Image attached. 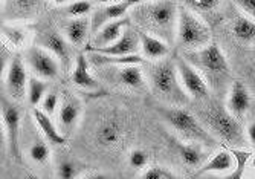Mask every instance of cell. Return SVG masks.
I'll return each mask as SVG.
<instances>
[{
	"label": "cell",
	"instance_id": "cell-39",
	"mask_svg": "<svg viewBox=\"0 0 255 179\" xmlns=\"http://www.w3.org/2000/svg\"><path fill=\"white\" fill-rule=\"evenodd\" d=\"M246 135H248V140H249L252 144H255V123H251V124H249V127H248V130H246Z\"/></svg>",
	"mask_w": 255,
	"mask_h": 179
},
{
	"label": "cell",
	"instance_id": "cell-20",
	"mask_svg": "<svg viewBox=\"0 0 255 179\" xmlns=\"http://www.w3.org/2000/svg\"><path fill=\"white\" fill-rule=\"evenodd\" d=\"M34 121L41 132V135L54 146H63L67 143V137L61 132V129L57 127L54 120L49 114H46L41 109H34Z\"/></svg>",
	"mask_w": 255,
	"mask_h": 179
},
{
	"label": "cell",
	"instance_id": "cell-36",
	"mask_svg": "<svg viewBox=\"0 0 255 179\" xmlns=\"http://www.w3.org/2000/svg\"><path fill=\"white\" fill-rule=\"evenodd\" d=\"M78 176V167L72 161H63L58 166V178L63 179H72Z\"/></svg>",
	"mask_w": 255,
	"mask_h": 179
},
{
	"label": "cell",
	"instance_id": "cell-38",
	"mask_svg": "<svg viewBox=\"0 0 255 179\" xmlns=\"http://www.w3.org/2000/svg\"><path fill=\"white\" fill-rule=\"evenodd\" d=\"M8 48L9 46H8V44H5V43H2V48H0V68H2V72L3 74L6 72L9 63L12 61V58H9L11 54H9V49Z\"/></svg>",
	"mask_w": 255,
	"mask_h": 179
},
{
	"label": "cell",
	"instance_id": "cell-12",
	"mask_svg": "<svg viewBox=\"0 0 255 179\" xmlns=\"http://www.w3.org/2000/svg\"><path fill=\"white\" fill-rule=\"evenodd\" d=\"M141 49V43H139V35L137 31L131 28H126L123 35L109 46L103 48H92L86 46V52H98L103 55H112V57H123V55H131L137 54V51Z\"/></svg>",
	"mask_w": 255,
	"mask_h": 179
},
{
	"label": "cell",
	"instance_id": "cell-10",
	"mask_svg": "<svg viewBox=\"0 0 255 179\" xmlns=\"http://www.w3.org/2000/svg\"><path fill=\"white\" fill-rule=\"evenodd\" d=\"M5 74H6L5 87L8 97L15 103L23 101L28 97V83H29L25 61L20 57H14Z\"/></svg>",
	"mask_w": 255,
	"mask_h": 179
},
{
	"label": "cell",
	"instance_id": "cell-37",
	"mask_svg": "<svg viewBox=\"0 0 255 179\" xmlns=\"http://www.w3.org/2000/svg\"><path fill=\"white\" fill-rule=\"evenodd\" d=\"M234 3L242 9L243 14L255 20V0H234Z\"/></svg>",
	"mask_w": 255,
	"mask_h": 179
},
{
	"label": "cell",
	"instance_id": "cell-30",
	"mask_svg": "<svg viewBox=\"0 0 255 179\" xmlns=\"http://www.w3.org/2000/svg\"><path fill=\"white\" fill-rule=\"evenodd\" d=\"M29 158L37 164H46L51 158V150L49 146L44 144L43 141H37L29 149Z\"/></svg>",
	"mask_w": 255,
	"mask_h": 179
},
{
	"label": "cell",
	"instance_id": "cell-15",
	"mask_svg": "<svg viewBox=\"0 0 255 179\" xmlns=\"http://www.w3.org/2000/svg\"><path fill=\"white\" fill-rule=\"evenodd\" d=\"M123 137H124V124L121 118L117 115H110L104 118L98 124L97 132H95L97 143L106 149H113L120 146V143L123 141Z\"/></svg>",
	"mask_w": 255,
	"mask_h": 179
},
{
	"label": "cell",
	"instance_id": "cell-5",
	"mask_svg": "<svg viewBox=\"0 0 255 179\" xmlns=\"http://www.w3.org/2000/svg\"><path fill=\"white\" fill-rule=\"evenodd\" d=\"M159 112H160V115L164 117V120L176 132H179L185 140L199 143L202 146L216 144V137L203 126V123L199 118H196L187 109H182L179 106H171V107L159 109Z\"/></svg>",
	"mask_w": 255,
	"mask_h": 179
},
{
	"label": "cell",
	"instance_id": "cell-42",
	"mask_svg": "<svg viewBox=\"0 0 255 179\" xmlns=\"http://www.w3.org/2000/svg\"><path fill=\"white\" fill-rule=\"evenodd\" d=\"M252 164H254V167H255V158H254V161H252Z\"/></svg>",
	"mask_w": 255,
	"mask_h": 179
},
{
	"label": "cell",
	"instance_id": "cell-9",
	"mask_svg": "<svg viewBox=\"0 0 255 179\" xmlns=\"http://www.w3.org/2000/svg\"><path fill=\"white\" fill-rule=\"evenodd\" d=\"M0 117H2V126L6 133V141L9 146V152L15 160L20 161V149H18V138H20V110L15 106V101L11 98L2 97L0 103Z\"/></svg>",
	"mask_w": 255,
	"mask_h": 179
},
{
	"label": "cell",
	"instance_id": "cell-11",
	"mask_svg": "<svg viewBox=\"0 0 255 179\" xmlns=\"http://www.w3.org/2000/svg\"><path fill=\"white\" fill-rule=\"evenodd\" d=\"M142 2H145V0H123V2L117 3H106L101 8L95 9L90 17V34L94 35L95 32H98L109 21L123 18L130 11V8Z\"/></svg>",
	"mask_w": 255,
	"mask_h": 179
},
{
	"label": "cell",
	"instance_id": "cell-7",
	"mask_svg": "<svg viewBox=\"0 0 255 179\" xmlns=\"http://www.w3.org/2000/svg\"><path fill=\"white\" fill-rule=\"evenodd\" d=\"M174 61H176L179 78H180V83L185 89V92L196 100L210 98L211 87L205 80V77L197 71L196 66H193L183 55H177Z\"/></svg>",
	"mask_w": 255,
	"mask_h": 179
},
{
	"label": "cell",
	"instance_id": "cell-28",
	"mask_svg": "<svg viewBox=\"0 0 255 179\" xmlns=\"http://www.w3.org/2000/svg\"><path fill=\"white\" fill-rule=\"evenodd\" d=\"M48 94V83L46 80L32 75L29 77V83H28V101L32 106H38L41 104L43 98Z\"/></svg>",
	"mask_w": 255,
	"mask_h": 179
},
{
	"label": "cell",
	"instance_id": "cell-23",
	"mask_svg": "<svg viewBox=\"0 0 255 179\" xmlns=\"http://www.w3.org/2000/svg\"><path fill=\"white\" fill-rule=\"evenodd\" d=\"M90 34V18L87 15L72 17L64 25V35L72 46H81Z\"/></svg>",
	"mask_w": 255,
	"mask_h": 179
},
{
	"label": "cell",
	"instance_id": "cell-25",
	"mask_svg": "<svg viewBox=\"0 0 255 179\" xmlns=\"http://www.w3.org/2000/svg\"><path fill=\"white\" fill-rule=\"evenodd\" d=\"M110 68L115 69V66H110ZM115 71H117V80L121 86L127 89H134V91L145 87L147 81H145L144 72L137 64H123L121 68Z\"/></svg>",
	"mask_w": 255,
	"mask_h": 179
},
{
	"label": "cell",
	"instance_id": "cell-21",
	"mask_svg": "<svg viewBox=\"0 0 255 179\" xmlns=\"http://www.w3.org/2000/svg\"><path fill=\"white\" fill-rule=\"evenodd\" d=\"M168 143L171 144V147L174 149L179 158L190 167H197L205 158V153L200 147L202 144H199V143H194V141L183 143L174 137H168Z\"/></svg>",
	"mask_w": 255,
	"mask_h": 179
},
{
	"label": "cell",
	"instance_id": "cell-16",
	"mask_svg": "<svg viewBox=\"0 0 255 179\" xmlns=\"http://www.w3.org/2000/svg\"><path fill=\"white\" fill-rule=\"evenodd\" d=\"M226 107L231 114L237 118H242L248 114V110L251 109V94H249V89L245 86V83L239 80L231 83L228 89Z\"/></svg>",
	"mask_w": 255,
	"mask_h": 179
},
{
	"label": "cell",
	"instance_id": "cell-13",
	"mask_svg": "<svg viewBox=\"0 0 255 179\" xmlns=\"http://www.w3.org/2000/svg\"><path fill=\"white\" fill-rule=\"evenodd\" d=\"M40 46L49 49L61 63L63 69H69L72 64V44L64 34L55 29H49L40 35Z\"/></svg>",
	"mask_w": 255,
	"mask_h": 179
},
{
	"label": "cell",
	"instance_id": "cell-35",
	"mask_svg": "<svg viewBox=\"0 0 255 179\" xmlns=\"http://www.w3.org/2000/svg\"><path fill=\"white\" fill-rule=\"evenodd\" d=\"M148 163V156L141 149H133L128 153V164L133 169H144Z\"/></svg>",
	"mask_w": 255,
	"mask_h": 179
},
{
	"label": "cell",
	"instance_id": "cell-31",
	"mask_svg": "<svg viewBox=\"0 0 255 179\" xmlns=\"http://www.w3.org/2000/svg\"><path fill=\"white\" fill-rule=\"evenodd\" d=\"M233 153H234V158H236V167H234L233 173L228 175V178H231V179H239V178L243 176V172H245V167H246V164L249 161L251 153L243 152V150H239V149L237 150H233Z\"/></svg>",
	"mask_w": 255,
	"mask_h": 179
},
{
	"label": "cell",
	"instance_id": "cell-14",
	"mask_svg": "<svg viewBox=\"0 0 255 179\" xmlns=\"http://www.w3.org/2000/svg\"><path fill=\"white\" fill-rule=\"evenodd\" d=\"M81 115H83L81 101L75 95L66 92L58 107V124L61 132L71 133L77 127L78 121L81 120Z\"/></svg>",
	"mask_w": 255,
	"mask_h": 179
},
{
	"label": "cell",
	"instance_id": "cell-8",
	"mask_svg": "<svg viewBox=\"0 0 255 179\" xmlns=\"http://www.w3.org/2000/svg\"><path fill=\"white\" fill-rule=\"evenodd\" d=\"M26 64L31 68L34 75L43 80H55L60 75L61 63L60 60L43 46H31L26 52Z\"/></svg>",
	"mask_w": 255,
	"mask_h": 179
},
{
	"label": "cell",
	"instance_id": "cell-17",
	"mask_svg": "<svg viewBox=\"0 0 255 179\" xmlns=\"http://www.w3.org/2000/svg\"><path fill=\"white\" fill-rule=\"evenodd\" d=\"M139 43H141V52L145 60L157 61L162 58H167L170 54V43L162 40L160 37H156L153 34H148L142 29H137Z\"/></svg>",
	"mask_w": 255,
	"mask_h": 179
},
{
	"label": "cell",
	"instance_id": "cell-4",
	"mask_svg": "<svg viewBox=\"0 0 255 179\" xmlns=\"http://www.w3.org/2000/svg\"><path fill=\"white\" fill-rule=\"evenodd\" d=\"M148 83L157 98L174 106L183 104L190 97L180 83L176 61L170 58H162L150 64Z\"/></svg>",
	"mask_w": 255,
	"mask_h": 179
},
{
	"label": "cell",
	"instance_id": "cell-29",
	"mask_svg": "<svg viewBox=\"0 0 255 179\" xmlns=\"http://www.w3.org/2000/svg\"><path fill=\"white\" fill-rule=\"evenodd\" d=\"M225 0H182L183 6H187L196 14H211L219 11Z\"/></svg>",
	"mask_w": 255,
	"mask_h": 179
},
{
	"label": "cell",
	"instance_id": "cell-18",
	"mask_svg": "<svg viewBox=\"0 0 255 179\" xmlns=\"http://www.w3.org/2000/svg\"><path fill=\"white\" fill-rule=\"evenodd\" d=\"M127 26H128L127 18H118V20L109 21V23H106L98 32L92 35V41L87 44V46H92V48L109 46V44L115 43L123 35V32Z\"/></svg>",
	"mask_w": 255,
	"mask_h": 179
},
{
	"label": "cell",
	"instance_id": "cell-6",
	"mask_svg": "<svg viewBox=\"0 0 255 179\" xmlns=\"http://www.w3.org/2000/svg\"><path fill=\"white\" fill-rule=\"evenodd\" d=\"M176 40L185 51H196L211 43V31L205 21L187 6H179Z\"/></svg>",
	"mask_w": 255,
	"mask_h": 179
},
{
	"label": "cell",
	"instance_id": "cell-3",
	"mask_svg": "<svg viewBox=\"0 0 255 179\" xmlns=\"http://www.w3.org/2000/svg\"><path fill=\"white\" fill-rule=\"evenodd\" d=\"M199 120L213 135L231 146H243L246 143L245 132L237 117H234L228 107L217 101H210L199 114Z\"/></svg>",
	"mask_w": 255,
	"mask_h": 179
},
{
	"label": "cell",
	"instance_id": "cell-19",
	"mask_svg": "<svg viewBox=\"0 0 255 179\" xmlns=\"http://www.w3.org/2000/svg\"><path fill=\"white\" fill-rule=\"evenodd\" d=\"M72 83L86 91H100V83L90 74V61L86 54H78L75 57V64L72 69Z\"/></svg>",
	"mask_w": 255,
	"mask_h": 179
},
{
	"label": "cell",
	"instance_id": "cell-34",
	"mask_svg": "<svg viewBox=\"0 0 255 179\" xmlns=\"http://www.w3.org/2000/svg\"><path fill=\"white\" fill-rule=\"evenodd\" d=\"M60 103L61 100L57 92H48L41 101V110H44L46 114H49V115H54L55 112H58Z\"/></svg>",
	"mask_w": 255,
	"mask_h": 179
},
{
	"label": "cell",
	"instance_id": "cell-41",
	"mask_svg": "<svg viewBox=\"0 0 255 179\" xmlns=\"http://www.w3.org/2000/svg\"><path fill=\"white\" fill-rule=\"evenodd\" d=\"M52 2L55 5H64V3H67V0H52Z\"/></svg>",
	"mask_w": 255,
	"mask_h": 179
},
{
	"label": "cell",
	"instance_id": "cell-2",
	"mask_svg": "<svg viewBox=\"0 0 255 179\" xmlns=\"http://www.w3.org/2000/svg\"><path fill=\"white\" fill-rule=\"evenodd\" d=\"M183 57L193 66H196L197 71L210 84L213 92L222 95L226 89H229L231 68L226 55L217 43H210L205 48L196 51H187Z\"/></svg>",
	"mask_w": 255,
	"mask_h": 179
},
{
	"label": "cell",
	"instance_id": "cell-22",
	"mask_svg": "<svg viewBox=\"0 0 255 179\" xmlns=\"http://www.w3.org/2000/svg\"><path fill=\"white\" fill-rule=\"evenodd\" d=\"M236 167V158L234 153L229 152L226 149L217 152L213 155L210 160H208L197 172V176H203L208 173H226V172H233Z\"/></svg>",
	"mask_w": 255,
	"mask_h": 179
},
{
	"label": "cell",
	"instance_id": "cell-27",
	"mask_svg": "<svg viewBox=\"0 0 255 179\" xmlns=\"http://www.w3.org/2000/svg\"><path fill=\"white\" fill-rule=\"evenodd\" d=\"M29 31L21 25L3 23L2 25V43L8 44L9 48L20 49L29 43Z\"/></svg>",
	"mask_w": 255,
	"mask_h": 179
},
{
	"label": "cell",
	"instance_id": "cell-33",
	"mask_svg": "<svg viewBox=\"0 0 255 179\" xmlns=\"http://www.w3.org/2000/svg\"><path fill=\"white\" fill-rule=\"evenodd\" d=\"M90 9H92V3L89 0H77V2L67 5L66 14L71 17H83V15H87Z\"/></svg>",
	"mask_w": 255,
	"mask_h": 179
},
{
	"label": "cell",
	"instance_id": "cell-40",
	"mask_svg": "<svg viewBox=\"0 0 255 179\" xmlns=\"http://www.w3.org/2000/svg\"><path fill=\"white\" fill-rule=\"evenodd\" d=\"M100 3L106 5V3H117V2H123V0H98Z\"/></svg>",
	"mask_w": 255,
	"mask_h": 179
},
{
	"label": "cell",
	"instance_id": "cell-1",
	"mask_svg": "<svg viewBox=\"0 0 255 179\" xmlns=\"http://www.w3.org/2000/svg\"><path fill=\"white\" fill-rule=\"evenodd\" d=\"M179 6L173 0H151L133 6L131 20L148 34L160 37L168 43L176 40Z\"/></svg>",
	"mask_w": 255,
	"mask_h": 179
},
{
	"label": "cell",
	"instance_id": "cell-26",
	"mask_svg": "<svg viewBox=\"0 0 255 179\" xmlns=\"http://www.w3.org/2000/svg\"><path fill=\"white\" fill-rule=\"evenodd\" d=\"M44 0H9L8 17L11 20H28L38 14Z\"/></svg>",
	"mask_w": 255,
	"mask_h": 179
},
{
	"label": "cell",
	"instance_id": "cell-24",
	"mask_svg": "<svg viewBox=\"0 0 255 179\" xmlns=\"http://www.w3.org/2000/svg\"><path fill=\"white\" fill-rule=\"evenodd\" d=\"M231 32L243 44L255 46V20L246 14H239L231 21Z\"/></svg>",
	"mask_w": 255,
	"mask_h": 179
},
{
	"label": "cell",
	"instance_id": "cell-32",
	"mask_svg": "<svg viewBox=\"0 0 255 179\" xmlns=\"http://www.w3.org/2000/svg\"><path fill=\"white\" fill-rule=\"evenodd\" d=\"M144 179H173L176 178V173H173L168 167L164 166H150L144 175Z\"/></svg>",
	"mask_w": 255,
	"mask_h": 179
}]
</instances>
